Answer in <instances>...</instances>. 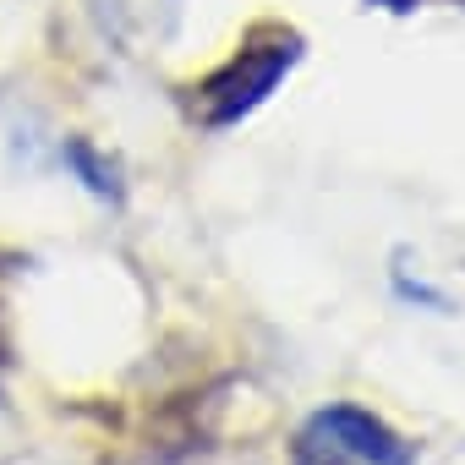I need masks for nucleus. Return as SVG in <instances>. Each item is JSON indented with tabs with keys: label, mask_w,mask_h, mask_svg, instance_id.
<instances>
[{
	"label": "nucleus",
	"mask_w": 465,
	"mask_h": 465,
	"mask_svg": "<svg viewBox=\"0 0 465 465\" xmlns=\"http://www.w3.org/2000/svg\"><path fill=\"white\" fill-rule=\"evenodd\" d=\"M302 61V39L291 28H258L247 39V50H236L219 72H208L197 83V121L203 126H236L242 115H252L280 77Z\"/></svg>",
	"instance_id": "nucleus-1"
},
{
	"label": "nucleus",
	"mask_w": 465,
	"mask_h": 465,
	"mask_svg": "<svg viewBox=\"0 0 465 465\" xmlns=\"http://www.w3.org/2000/svg\"><path fill=\"white\" fill-rule=\"evenodd\" d=\"M302 438H312V443L345 454L351 465H416V443H405L383 416H372V411H361V405H351V400L323 405V411L307 421Z\"/></svg>",
	"instance_id": "nucleus-2"
},
{
	"label": "nucleus",
	"mask_w": 465,
	"mask_h": 465,
	"mask_svg": "<svg viewBox=\"0 0 465 465\" xmlns=\"http://www.w3.org/2000/svg\"><path fill=\"white\" fill-rule=\"evenodd\" d=\"M66 164L83 175V186H88L94 197H110V203H121V175H115V164H110V159H99V153H94V143L72 137V143H66Z\"/></svg>",
	"instance_id": "nucleus-3"
},
{
	"label": "nucleus",
	"mask_w": 465,
	"mask_h": 465,
	"mask_svg": "<svg viewBox=\"0 0 465 465\" xmlns=\"http://www.w3.org/2000/svg\"><path fill=\"white\" fill-rule=\"evenodd\" d=\"M296 465H351V460L323 449V443H312V438H296Z\"/></svg>",
	"instance_id": "nucleus-4"
},
{
	"label": "nucleus",
	"mask_w": 465,
	"mask_h": 465,
	"mask_svg": "<svg viewBox=\"0 0 465 465\" xmlns=\"http://www.w3.org/2000/svg\"><path fill=\"white\" fill-rule=\"evenodd\" d=\"M372 6H383V12H416V6H427V0H372Z\"/></svg>",
	"instance_id": "nucleus-5"
},
{
	"label": "nucleus",
	"mask_w": 465,
	"mask_h": 465,
	"mask_svg": "<svg viewBox=\"0 0 465 465\" xmlns=\"http://www.w3.org/2000/svg\"><path fill=\"white\" fill-rule=\"evenodd\" d=\"M0 361H6V340H0Z\"/></svg>",
	"instance_id": "nucleus-6"
}]
</instances>
